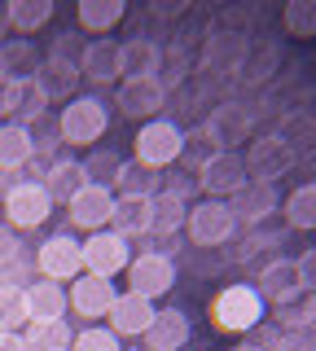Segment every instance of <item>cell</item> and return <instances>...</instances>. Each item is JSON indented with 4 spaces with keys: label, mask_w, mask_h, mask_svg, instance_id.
<instances>
[{
    "label": "cell",
    "mask_w": 316,
    "mask_h": 351,
    "mask_svg": "<svg viewBox=\"0 0 316 351\" xmlns=\"http://www.w3.org/2000/svg\"><path fill=\"white\" fill-rule=\"evenodd\" d=\"M110 132V106L101 101V97H93V93H75L66 106H62V114H58V136H62V145H75V149H93L97 141Z\"/></svg>",
    "instance_id": "obj_1"
},
{
    "label": "cell",
    "mask_w": 316,
    "mask_h": 351,
    "mask_svg": "<svg viewBox=\"0 0 316 351\" xmlns=\"http://www.w3.org/2000/svg\"><path fill=\"white\" fill-rule=\"evenodd\" d=\"M184 233H189L193 250H220L237 233V215H233L228 202H220V197H202V202H189Z\"/></svg>",
    "instance_id": "obj_2"
},
{
    "label": "cell",
    "mask_w": 316,
    "mask_h": 351,
    "mask_svg": "<svg viewBox=\"0 0 316 351\" xmlns=\"http://www.w3.org/2000/svg\"><path fill=\"white\" fill-rule=\"evenodd\" d=\"M259 321H264V299H259V290L250 281L224 285L211 299V325L220 334H250Z\"/></svg>",
    "instance_id": "obj_3"
},
{
    "label": "cell",
    "mask_w": 316,
    "mask_h": 351,
    "mask_svg": "<svg viewBox=\"0 0 316 351\" xmlns=\"http://www.w3.org/2000/svg\"><path fill=\"white\" fill-rule=\"evenodd\" d=\"M246 162V180L255 184H277L281 176L294 171V162H299V154H294V145L286 136H277V132H268V136H255L242 154Z\"/></svg>",
    "instance_id": "obj_4"
},
{
    "label": "cell",
    "mask_w": 316,
    "mask_h": 351,
    "mask_svg": "<svg viewBox=\"0 0 316 351\" xmlns=\"http://www.w3.org/2000/svg\"><path fill=\"white\" fill-rule=\"evenodd\" d=\"M0 211H5V224L14 233H27V228H40L53 215V197L40 180H18L0 193Z\"/></svg>",
    "instance_id": "obj_5"
},
{
    "label": "cell",
    "mask_w": 316,
    "mask_h": 351,
    "mask_svg": "<svg viewBox=\"0 0 316 351\" xmlns=\"http://www.w3.org/2000/svg\"><path fill=\"white\" fill-rule=\"evenodd\" d=\"M250 58V36L242 27H215L202 44V71L215 80H237Z\"/></svg>",
    "instance_id": "obj_6"
},
{
    "label": "cell",
    "mask_w": 316,
    "mask_h": 351,
    "mask_svg": "<svg viewBox=\"0 0 316 351\" xmlns=\"http://www.w3.org/2000/svg\"><path fill=\"white\" fill-rule=\"evenodd\" d=\"M132 145H136V162L162 171V167H171L176 158H184V132L171 123V119H149V123L136 128Z\"/></svg>",
    "instance_id": "obj_7"
},
{
    "label": "cell",
    "mask_w": 316,
    "mask_h": 351,
    "mask_svg": "<svg viewBox=\"0 0 316 351\" xmlns=\"http://www.w3.org/2000/svg\"><path fill=\"white\" fill-rule=\"evenodd\" d=\"M250 132H255L250 106L246 101H220V106H211V114H206V123H202V141H211V154L215 149L237 154V145L250 141Z\"/></svg>",
    "instance_id": "obj_8"
},
{
    "label": "cell",
    "mask_w": 316,
    "mask_h": 351,
    "mask_svg": "<svg viewBox=\"0 0 316 351\" xmlns=\"http://www.w3.org/2000/svg\"><path fill=\"white\" fill-rule=\"evenodd\" d=\"M127 290L141 294V299H162V294L176 290V259L167 250H141L127 263Z\"/></svg>",
    "instance_id": "obj_9"
},
{
    "label": "cell",
    "mask_w": 316,
    "mask_h": 351,
    "mask_svg": "<svg viewBox=\"0 0 316 351\" xmlns=\"http://www.w3.org/2000/svg\"><path fill=\"white\" fill-rule=\"evenodd\" d=\"M36 272L45 281H75L84 272V241L75 237V233H53L40 241V250H36Z\"/></svg>",
    "instance_id": "obj_10"
},
{
    "label": "cell",
    "mask_w": 316,
    "mask_h": 351,
    "mask_svg": "<svg viewBox=\"0 0 316 351\" xmlns=\"http://www.w3.org/2000/svg\"><path fill=\"white\" fill-rule=\"evenodd\" d=\"M246 162H242V154H228V149H215V154H206L202 158V167H198V189L206 197H220V202H228L233 193H242L246 189Z\"/></svg>",
    "instance_id": "obj_11"
},
{
    "label": "cell",
    "mask_w": 316,
    "mask_h": 351,
    "mask_svg": "<svg viewBox=\"0 0 316 351\" xmlns=\"http://www.w3.org/2000/svg\"><path fill=\"white\" fill-rule=\"evenodd\" d=\"M127 263H132V241H123L114 228L88 233V241H84V272L114 281L119 272H127Z\"/></svg>",
    "instance_id": "obj_12"
},
{
    "label": "cell",
    "mask_w": 316,
    "mask_h": 351,
    "mask_svg": "<svg viewBox=\"0 0 316 351\" xmlns=\"http://www.w3.org/2000/svg\"><path fill=\"white\" fill-rule=\"evenodd\" d=\"M114 189L110 184H84L80 193L66 202V219H71V228H84V233H101L106 224L114 219Z\"/></svg>",
    "instance_id": "obj_13"
},
{
    "label": "cell",
    "mask_w": 316,
    "mask_h": 351,
    "mask_svg": "<svg viewBox=\"0 0 316 351\" xmlns=\"http://www.w3.org/2000/svg\"><path fill=\"white\" fill-rule=\"evenodd\" d=\"M53 101L45 97V88L40 80L31 75V80H14L0 88V110H5V123H23V128H36L40 119H45V110Z\"/></svg>",
    "instance_id": "obj_14"
},
{
    "label": "cell",
    "mask_w": 316,
    "mask_h": 351,
    "mask_svg": "<svg viewBox=\"0 0 316 351\" xmlns=\"http://www.w3.org/2000/svg\"><path fill=\"white\" fill-rule=\"evenodd\" d=\"M162 101H167V84H162L158 75H145V80H123V84H119V97H114V106L123 110V119H141V123L158 119V106Z\"/></svg>",
    "instance_id": "obj_15"
},
{
    "label": "cell",
    "mask_w": 316,
    "mask_h": 351,
    "mask_svg": "<svg viewBox=\"0 0 316 351\" xmlns=\"http://www.w3.org/2000/svg\"><path fill=\"white\" fill-rule=\"evenodd\" d=\"M66 299H71V312H75V316H84V321L93 325L97 316H106V312H110V303L119 299V290H114V281H106V277L80 272V277L71 281Z\"/></svg>",
    "instance_id": "obj_16"
},
{
    "label": "cell",
    "mask_w": 316,
    "mask_h": 351,
    "mask_svg": "<svg viewBox=\"0 0 316 351\" xmlns=\"http://www.w3.org/2000/svg\"><path fill=\"white\" fill-rule=\"evenodd\" d=\"M255 290H259V299L272 303V307L299 299V294H303L299 263H294V259H268V263H264V272L255 277Z\"/></svg>",
    "instance_id": "obj_17"
},
{
    "label": "cell",
    "mask_w": 316,
    "mask_h": 351,
    "mask_svg": "<svg viewBox=\"0 0 316 351\" xmlns=\"http://www.w3.org/2000/svg\"><path fill=\"white\" fill-rule=\"evenodd\" d=\"M154 316H158V307L149 303V299H141V294L123 290V294L110 303L106 321H110V329H114L119 338H145V329L154 325Z\"/></svg>",
    "instance_id": "obj_18"
},
{
    "label": "cell",
    "mask_w": 316,
    "mask_h": 351,
    "mask_svg": "<svg viewBox=\"0 0 316 351\" xmlns=\"http://www.w3.org/2000/svg\"><path fill=\"white\" fill-rule=\"evenodd\" d=\"M80 75H88L93 84H114V80H123V44L110 40V36H97L93 44H84Z\"/></svg>",
    "instance_id": "obj_19"
},
{
    "label": "cell",
    "mask_w": 316,
    "mask_h": 351,
    "mask_svg": "<svg viewBox=\"0 0 316 351\" xmlns=\"http://www.w3.org/2000/svg\"><path fill=\"white\" fill-rule=\"evenodd\" d=\"M189 338H193L189 316H184L180 307H162V312L154 316V325L145 329V347L141 351H184Z\"/></svg>",
    "instance_id": "obj_20"
},
{
    "label": "cell",
    "mask_w": 316,
    "mask_h": 351,
    "mask_svg": "<svg viewBox=\"0 0 316 351\" xmlns=\"http://www.w3.org/2000/svg\"><path fill=\"white\" fill-rule=\"evenodd\" d=\"M23 294H27V312H31V325H49V321H66V285H58V281H31L23 285Z\"/></svg>",
    "instance_id": "obj_21"
},
{
    "label": "cell",
    "mask_w": 316,
    "mask_h": 351,
    "mask_svg": "<svg viewBox=\"0 0 316 351\" xmlns=\"http://www.w3.org/2000/svg\"><path fill=\"white\" fill-rule=\"evenodd\" d=\"M228 206H233L237 224H264V219L281 206V197H277V184H255L250 180L242 193L228 197Z\"/></svg>",
    "instance_id": "obj_22"
},
{
    "label": "cell",
    "mask_w": 316,
    "mask_h": 351,
    "mask_svg": "<svg viewBox=\"0 0 316 351\" xmlns=\"http://www.w3.org/2000/svg\"><path fill=\"white\" fill-rule=\"evenodd\" d=\"M49 189V197H53V206H66L75 193L88 184V176H84V162L80 158H53L49 167H45V180H40Z\"/></svg>",
    "instance_id": "obj_23"
},
{
    "label": "cell",
    "mask_w": 316,
    "mask_h": 351,
    "mask_svg": "<svg viewBox=\"0 0 316 351\" xmlns=\"http://www.w3.org/2000/svg\"><path fill=\"white\" fill-rule=\"evenodd\" d=\"M40 49L31 40H23V36H14V40H5L0 44V80L5 84H14V80H31V75L40 71Z\"/></svg>",
    "instance_id": "obj_24"
},
{
    "label": "cell",
    "mask_w": 316,
    "mask_h": 351,
    "mask_svg": "<svg viewBox=\"0 0 316 351\" xmlns=\"http://www.w3.org/2000/svg\"><path fill=\"white\" fill-rule=\"evenodd\" d=\"M162 58H167V49H162L158 40L132 36V40L123 44V80H145V75H158L162 71Z\"/></svg>",
    "instance_id": "obj_25"
},
{
    "label": "cell",
    "mask_w": 316,
    "mask_h": 351,
    "mask_svg": "<svg viewBox=\"0 0 316 351\" xmlns=\"http://www.w3.org/2000/svg\"><path fill=\"white\" fill-rule=\"evenodd\" d=\"M184 215H189V202L167 189H158L149 197V233L154 237H176L184 233Z\"/></svg>",
    "instance_id": "obj_26"
},
{
    "label": "cell",
    "mask_w": 316,
    "mask_h": 351,
    "mask_svg": "<svg viewBox=\"0 0 316 351\" xmlns=\"http://www.w3.org/2000/svg\"><path fill=\"white\" fill-rule=\"evenodd\" d=\"M36 162V132L23 123H0V171H18Z\"/></svg>",
    "instance_id": "obj_27"
},
{
    "label": "cell",
    "mask_w": 316,
    "mask_h": 351,
    "mask_svg": "<svg viewBox=\"0 0 316 351\" xmlns=\"http://www.w3.org/2000/svg\"><path fill=\"white\" fill-rule=\"evenodd\" d=\"M36 80H40V88H45L49 101H71L84 75H80V66H75V62L45 58V62H40V71H36Z\"/></svg>",
    "instance_id": "obj_28"
},
{
    "label": "cell",
    "mask_w": 316,
    "mask_h": 351,
    "mask_svg": "<svg viewBox=\"0 0 316 351\" xmlns=\"http://www.w3.org/2000/svg\"><path fill=\"white\" fill-rule=\"evenodd\" d=\"M53 0H9L5 5V18H9V27L18 31L23 40H31L36 31H45L49 22H53Z\"/></svg>",
    "instance_id": "obj_29"
},
{
    "label": "cell",
    "mask_w": 316,
    "mask_h": 351,
    "mask_svg": "<svg viewBox=\"0 0 316 351\" xmlns=\"http://www.w3.org/2000/svg\"><path fill=\"white\" fill-rule=\"evenodd\" d=\"M127 14V0H80L75 5V22L93 36H106L110 27H119Z\"/></svg>",
    "instance_id": "obj_30"
},
{
    "label": "cell",
    "mask_w": 316,
    "mask_h": 351,
    "mask_svg": "<svg viewBox=\"0 0 316 351\" xmlns=\"http://www.w3.org/2000/svg\"><path fill=\"white\" fill-rule=\"evenodd\" d=\"M162 176L154 171V167H145V162H136V158H127L123 167H119V176H114V197H154L158 189H162Z\"/></svg>",
    "instance_id": "obj_31"
},
{
    "label": "cell",
    "mask_w": 316,
    "mask_h": 351,
    "mask_svg": "<svg viewBox=\"0 0 316 351\" xmlns=\"http://www.w3.org/2000/svg\"><path fill=\"white\" fill-rule=\"evenodd\" d=\"M281 215H286V224L299 228V233H316V180L299 184V189H290L281 197Z\"/></svg>",
    "instance_id": "obj_32"
},
{
    "label": "cell",
    "mask_w": 316,
    "mask_h": 351,
    "mask_svg": "<svg viewBox=\"0 0 316 351\" xmlns=\"http://www.w3.org/2000/svg\"><path fill=\"white\" fill-rule=\"evenodd\" d=\"M110 228L123 241H132V237H145L149 233V202L145 197H119L114 202V219H110Z\"/></svg>",
    "instance_id": "obj_33"
},
{
    "label": "cell",
    "mask_w": 316,
    "mask_h": 351,
    "mask_svg": "<svg viewBox=\"0 0 316 351\" xmlns=\"http://www.w3.org/2000/svg\"><path fill=\"white\" fill-rule=\"evenodd\" d=\"M71 325L66 321H49V325H27L23 343L27 351H71Z\"/></svg>",
    "instance_id": "obj_34"
},
{
    "label": "cell",
    "mask_w": 316,
    "mask_h": 351,
    "mask_svg": "<svg viewBox=\"0 0 316 351\" xmlns=\"http://www.w3.org/2000/svg\"><path fill=\"white\" fill-rule=\"evenodd\" d=\"M27 325H31V312H27L23 285H0V329L5 334H23Z\"/></svg>",
    "instance_id": "obj_35"
},
{
    "label": "cell",
    "mask_w": 316,
    "mask_h": 351,
    "mask_svg": "<svg viewBox=\"0 0 316 351\" xmlns=\"http://www.w3.org/2000/svg\"><path fill=\"white\" fill-rule=\"evenodd\" d=\"M281 27L294 40H316V0H290L281 9Z\"/></svg>",
    "instance_id": "obj_36"
},
{
    "label": "cell",
    "mask_w": 316,
    "mask_h": 351,
    "mask_svg": "<svg viewBox=\"0 0 316 351\" xmlns=\"http://www.w3.org/2000/svg\"><path fill=\"white\" fill-rule=\"evenodd\" d=\"M277 325L281 329H316V290H303L299 299L277 307Z\"/></svg>",
    "instance_id": "obj_37"
},
{
    "label": "cell",
    "mask_w": 316,
    "mask_h": 351,
    "mask_svg": "<svg viewBox=\"0 0 316 351\" xmlns=\"http://www.w3.org/2000/svg\"><path fill=\"white\" fill-rule=\"evenodd\" d=\"M84 162V176H88L93 184H110L114 189V176H119V167H123V158H119V149H88V158H80Z\"/></svg>",
    "instance_id": "obj_38"
},
{
    "label": "cell",
    "mask_w": 316,
    "mask_h": 351,
    "mask_svg": "<svg viewBox=\"0 0 316 351\" xmlns=\"http://www.w3.org/2000/svg\"><path fill=\"white\" fill-rule=\"evenodd\" d=\"M71 351H123V338L110 325H84L71 338Z\"/></svg>",
    "instance_id": "obj_39"
},
{
    "label": "cell",
    "mask_w": 316,
    "mask_h": 351,
    "mask_svg": "<svg viewBox=\"0 0 316 351\" xmlns=\"http://www.w3.org/2000/svg\"><path fill=\"white\" fill-rule=\"evenodd\" d=\"M268 351H316V329H281Z\"/></svg>",
    "instance_id": "obj_40"
},
{
    "label": "cell",
    "mask_w": 316,
    "mask_h": 351,
    "mask_svg": "<svg viewBox=\"0 0 316 351\" xmlns=\"http://www.w3.org/2000/svg\"><path fill=\"white\" fill-rule=\"evenodd\" d=\"M49 58H62V62H75V66H80V58H84V40H80V31H62V36L53 40Z\"/></svg>",
    "instance_id": "obj_41"
},
{
    "label": "cell",
    "mask_w": 316,
    "mask_h": 351,
    "mask_svg": "<svg viewBox=\"0 0 316 351\" xmlns=\"http://www.w3.org/2000/svg\"><path fill=\"white\" fill-rule=\"evenodd\" d=\"M277 62H281V49H277V44H268V49H264V58H259L255 66H242V75H237V80L259 84V80H268V75H272V66H277Z\"/></svg>",
    "instance_id": "obj_42"
},
{
    "label": "cell",
    "mask_w": 316,
    "mask_h": 351,
    "mask_svg": "<svg viewBox=\"0 0 316 351\" xmlns=\"http://www.w3.org/2000/svg\"><path fill=\"white\" fill-rule=\"evenodd\" d=\"M272 246H281V233H250L233 259H237V263H246V259H255L259 250H272Z\"/></svg>",
    "instance_id": "obj_43"
},
{
    "label": "cell",
    "mask_w": 316,
    "mask_h": 351,
    "mask_svg": "<svg viewBox=\"0 0 316 351\" xmlns=\"http://www.w3.org/2000/svg\"><path fill=\"white\" fill-rule=\"evenodd\" d=\"M294 263H299V277H303V290H316V246H308V250H303V255L294 259Z\"/></svg>",
    "instance_id": "obj_44"
},
{
    "label": "cell",
    "mask_w": 316,
    "mask_h": 351,
    "mask_svg": "<svg viewBox=\"0 0 316 351\" xmlns=\"http://www.w3.org/2000/svg\"><path fill=\"white\" fill-rule=\"evenodd\" d=\"M176 14H184V5H180V0H176V5H158V0L149 5V18H176Z\"/></svg>",
    "instance_id": "obj_45"
},
{
    "label": "cell",
    "mask_w": 316,
    "mask_h": 351,
    "mask_svg": "<svg viewBox=\"0 0 316 351\" xmlns=\"http://www.w3.org/2000/svg\"><path fill=\"white\" fill-rule=\"evenodd\" d=\"M0 351H27L23 334H0Z\"/></svg>",
    "instance_id": "obj_46"
},
{
    "label": "cell",
    "mask_w": 316,
    "mask_h": 351,
    "mask_svg": "<svg viewBox=\"0 0 316 351\" xmlns=\"http://www.w3.org/2000/svg\"><path fill=\"white\" fill-rule=\"evenodd\" d=\"M228 351H268V347H255V343H237V347H228Z\"/></svg>",
    "instance_id": "obj_47"
},
{
    "label": "cell",
    "mask_w": 316,
    "mask_h": 351,
    "mask_svg": "<svg viewBox=\"0 0 316 351\" xmlns=\"http://www.w3.org/2000/svg\"><path fill=\"white\" fill-rule=\"evenodd\" d=\"M5 27H9V18H5V5H0V36H5Z\"/></svg>",
    "instance_id": "obj_48"
},
{
    "label": "cell",
    "mask_w": 316,
    "mask_h": 351,
    "mask_svg": "<svg viewBox=\"0 0 316 351\" xmlns=\"http://www.w3.org/2000/svg\"><path fill=\"white\" fill-rule=\"evenodd\" d=\"M123 351H141V347H123Z\"/></svg>",
    "instance_id": "obj_49"
},
{
    "label": "cell",
    "mask_w": 316,
    "mask_h": 351,
    "mask_svg": "<svg viewBox=\"0 0 316 351\" xmlns=\"http://www.w3.org/2000/svg\"><path fill=\"white\" fill-rule=\"evenodd\" d=\"M0 123H5V110H0Z\"/></svg>",
    "instance_id": "obj_50"
},
{
    "label": "cell",
    "mask_w": 316,
    "mask_h": 351,
    "mask_svg": "<svg viewBox=\"0 0 316 351\" xmlns=\"http://www.w3.org/2000/svg\"><path fill=\"white\" fill-rule=\"evenodd\" d=\"M0 334H5V329H0Z\"/></svg>",
    "instance_id": "obj_51"
}]
</instances>
